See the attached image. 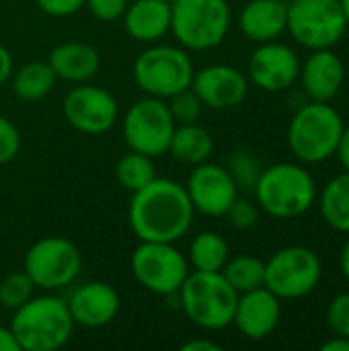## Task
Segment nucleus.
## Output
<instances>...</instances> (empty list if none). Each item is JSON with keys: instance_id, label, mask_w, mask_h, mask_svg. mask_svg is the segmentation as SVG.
Returning a JSON list of instances; mask_svg holds the SVG:
<instances>
[{"instance_id": "obj_1", "label": "nucleus", "mask_w": 349, "mask_h": 351, "mask_svg": "<svg viewBox=\"0 0 349 351\" xmlns=\"http://www.w3.org/2000/svg\"><path fill=\"white\" fill-rule=\"evenodd\" d=\"M195 210L185 187L173 179H154L132 193L128 220L140 241L175 243L187 234Z\"/></svg>"}, {"instance_id": "obj_2", "label": "nucleus", "mask_w": 349, "mask_h": 351, "mask_svg": "<svg viewBox=\"0 0 349 351\" xmlns=\"http://www.w3.org/2000/svg\"><path fill=\"white\" fill-rule=\"evenodd\" d=\"M10 331L21 351H56L72 337L74 321L66 300L33 296L14 311Z\"/></svg>"}, {"instance_id": "obj_3", "label": "nucleus", "mask_w": 349, "mask_h": 351, "mask_svg": "<svg viewBox=\"0 0 349 351\" xmlns=\"http://www.w3.org/2000/svg\"><path fill=\"white\" fill-rule=\"evenodd\" d=\"M253 191L261 210L280 220L298 218L317 202L313 175L294 162H278L261 171Z\"/></svg>"}, {"instance_id": "obj_4", "label": "nucleus", "mask_w": 349, "mask_h": 351, "mask_svg": "<svg viewBox=\"0 0 349 351\" xmlns=\"http://www.w3.org/2000/svg\"><path fill=\"white\" fill-rule=\"evenodd\" d=\"M177 294L183 313L195 327L220 331L232 325L239 292L220 271H189Z\"/></svg>"}, {"instance_id": "obj_5", "label": "nucleus", "mask_w": 349, "mask_h": 351, "mask_svg": "<svg viewBox=\"0 0 349 351\" xmlns=\"http://www.w3.org/2000/svg\"><path fill=\"white\" fill-rule=\"evenodd\" d=\"M344 128L346 123L335 107L329 103L311 101L290 119L288 146L298 160L319 165L335 156Z\"/></svg>"}, {"instance_id": "obj_6", "label": "nucleus", "mask_w": 349, "mask_h": 351, "mask_svg": "<svg viewBox=\"0 0 349 351\" xmlns=\"http://www.w3.org/2000/svg\"><path fill=\"white\" fill-rule=\"evenodd\" d=\"M228 29V0H175L171 4V33L185 49L206 51L218 47Z\"/></svg>"}, {"instance_id": "obj_7", "label": "nucleus", "mask_w": 349, "mask_h": 351, "mask_svg": "<svg viewBox=\"0 0 349 351\" xmlns=\"http://www.w3.org/2000/svg\"><path fill=\"white\" fill-rule=\"evenodd\" d=\"M193 64L185 47L150 45L134 62V80L148 95L169 99L191 86Z\"/></svg>"}, {"instance_id": "obj_8", "label": "nucleus", "mask_w": 349, "mask_h": 351, "mask_svg": "<svg viewBox=\"0 0 349 351\" xmlns=\"http://www.w3.org/2000/svg\"><path fill=\"white\" fill-rule=\"evenodd\" d=\"M323 278L319 255L302 245H292L276 251L265 261V288L280 300L304 298L317 290Z\"/></svg>"}, {"instance_id": "obj_9", "label": "nucleus", "mask_w": 349, "mask_h": 351, "mask_svg": "<svg viewBox=\"0 0 349 351\" xmlns=\"http://www.w3.org/2000/svg\"><path fill=\"white\" fill-rule=\"evenodd\" d=\"M286 31L311 51L327 49L341 41L348 31V21L339 0H292L288 4Z\"/></svg>"}, {"instance_id": "obj_10", "label": "nucleus", "mask_w": 349, "mask_h": 351, "mask_svg": "<svg viewBox=\"0 0 349 351\" xmlns=\"http://www.w3.org/2000/svg\"><path fill=\"white\" fill-rule=\"evenodd\" d=\"M82 269V255L78 247L64 237H43L35 241L27 255L23 271L31 278L35 288L62 290L70 286Z\"/></svg>"}, {"instance_id": "obj_11", "label": "nucleus", "mask_w": 349, "mask_h": 351, "mask_svg": "<svg viewBox=\"0 0 349 351\" xmlns=\"http://www.w3.org/2000/svg\"><path fill=\"white\" fill-rule=\"evenodd\" d=\"M130 265L138 284L158 296L177 294L189 274L187 259L173 243L140 241Z\"/></svg>"}, {"instance_id": "obj_12", "label": "nucleus", "mask_w": 349, "mask_h": 351, "mask_svg": "<svg viewBox=\"0 0 349 351\" xmlns=\"http://www.w3.org/2000/svg\"><path fill=\"white\" fill-rule=\"evenodd\" d=\"M175 125L177 123L165 99L144 97L125 111L121 132L130 150L154 158L169 152Z\"/></svg>"}, {"instance_id": "obj_13", "label": "nucleus", "mask_w": 349, "mask_h": 351, "mask_svg": "<svg viewBox=\"0 0 349 351\" xmlns=\"http://www.w3.org/2000/svg\"><path fill=\"white\" fill-rule=\"evenodd\" d=\"M64 115L82 134H105L117 121V101L109 90L80 82L66 95Z\"/></svg>"}, {"instance_id": "obj_14", "label": "nucleus", "mask_w": 349, "mask_h": 351, "mask_svg": "<svg viewBox=\"0 0 349 351\" xmlns=\"http://www.w3.org/2000/svg\"><path fill=\"white\" fill-rule=\"evenodd\" d=\"M185 191L195 212L204 216H224L230 204L239 197V187L228 169L214 162H200L191 171Z\"/></svg>"}, {"instance_id": "obj_15", "label": "nucleus", "mask_w": 349, "mask_h": 351, "mask_svg": "<svg viewBox=\"0 0 349 351\" xmlns=\"http://www.w3.org/2000/svg\"><path fill=\"white\" fill-rule=\"evenodd\" d=\"M300 74V60L296 51L278 41L259 43L249 58V78L265 93H280L290 88Z\"/></svg>"}, {"instance_id": "obj_16", "label": "nucleus", "mask_w": 349, "mask_h": 351, "mask_svg": "<svg viewBox=\"0 0 349 351\" xmlns=\"http://www.w3.org/2000/svg\"><path fill=\"white\" fill-rule=\"evenodd\" d=\"M191 88L210 109H232L241 105L249 93L247 76L228 64H212L193 74Z\"/></svg>"}, {"instance_id": "obj_17", "label": "nucleus", "mask_w": 349, "mask_h": 351, "mask_svg": "<svg viewBox=\"0 0 349 351\" xmlns=\"http://www.w3.org/2000/svg\"><path fill=\"white\" fill-rule=\"evenodd\" d=\"M282 319V300L265 286L239 294L232 325L247 339L261 341L269 337Z\"/></svg>"}, {"instance_id": "obj_18", "label": "nucleus", "mask_w": 349, "mask_h": 351, "mask_svg": "<svg viewBox=\"0 0 349 351\" xmlns=\"http://www.w3.org/2000/svg\"><path fill=\"white\" fill-rule=\"evenodd\" d=\"M66 304L74 325L99 329L109 325L117 317L121 300L113 286L105 282H88L76 288Z\"/></svg>"}, {"instance_id": "obj_19", "label": "nucleus", "mask_w": 349, "mask_h": 351, "mask_svg": "<svg viewBox=\"0 0 349 351\" xmlns=\"http://www.w3.org/2000/svg\"><path fill=\"white\" fill-rule=\"evenodd\" d=\"M304 93L311 101L329 103L337 97L346 80L344 60L331 49H313L304 64H300V74Z\"/></svg>"}, {"instance_id": "obj_20", "label": "nucleus", "mask_w": 349, "mask_h": 351, "mask_svg": "<svg viewBox=\"0 0 349 351\" xmlns=\"http://www.w3.org/2000/svg\"><path fill=\"white\" fill-rule=\"evenodd\" d=\"M288 23V4L282 0H249L241 14L239 27L243 35L255 43L276 41Z\"/></svg>"}, {"instance_id": "obj_21", "label": "nucleus", "mask_w": 349, "mask_h": 351, "mask_svg": "<svg viewBox=\"0 0 349 351\" xmlns=\"http://www.w3.org/2000/svg\"><path fill=\"white\" fill-rule=\"evenodd\" d=\"M123 27L130 37L154 43L171 31V4L165 0H136L123 12Z\"/></svg>"}, {"instance_id": "obj_22", "label": "nucleus", "mask_w": 349, "mask_h": 351, "mask_svg": "<svg viewBox=\"0 0 349 351\" xmlns=\"http://www.w3.org/2000/svg\"><path fill=\"white\" fill-rule=\"evenodd\" d=\"M47 64L51 66V70L58 78L80 84V82L91 80L99 72L101 58H99L97 49L88 43L66 41V43L56 45L49 51Z\"/></svg>"}, {"instance_id": "obj_23", "label": "nucleus", "mask_w": 349, "mask_h": 351, "mask_svg": "<svg viewBox=\"0 0 349 351\" xmlns=\"http://www.w3.org/2000/svg\"><path fill=\"white\" fill-rule=\"evenodd\" d=\"M169 152L185 165H200L206 162L212 152H214V140L212 134L200 125L197 121L193 123H177L171 144H169Z\"/></svg>"}, {"instance_id": "obj_24", "label": "nucleus", "mask_w": 349, "mask_h": 351, "mask_svg": "<svg viewBox=\"0 0 349 351\" xmlns=\"http://www.w3.org/2000/svg\"><path fill=\"white\" fill-rule=\"evenodd\" d=\"M319 208L327 226L349 234V173L344 171L323 187Z\"/></svg>"}, {"instance_id": "obj_25", "label": "nucleus", "mask_w": 349, "mask_h": 351, "mask_svg": "<svg viewBox=\"0 0 349 351\" xmlns=\"http://www.w3.org/2000/svg\"><path fill=\"white\" fill-rule=\"evenodd\" d=\"M56 80L58 76L47 62H29L14 72L12 90L23 101H39L53 88Z\"/></svg>"}, {"instance_id": "obj_26", "label": "nucleus", "mask_w": 349, "mask_h": 351, "mask_svg": "<svg viewBox=\"0 0 349 351\" xmlns=\"http://www.w3.org/2000/svg\"><path fill=\"white\" fill-rule=\"evenodd\" d=\"M228 253V243L212 230L200 232L189 245V259L197 271H222Z\"/></svg>"}, {"instance_id": "obj_27", "label": "nucleus", "mask_w": 349, "mask_h": 351, "mask_svg": "<svg viewBox=\"0 0 349 351\" xmlns=\"http://www.w3.org/2000/svg\"><path fill=\"white\" fill-rule=\"evenodd\" d=\"M220 274L239 294L265 286V261L253 255H239L228 259Z\"/></svg>"}, {"instance_id": "obj_28", "label": "nucleus", "mask_w": 349, "mask_h": 351, "mask_svg": "<svg viewBox=\"0 0 349 351\" xmlns=\"http://www.w3.org/2000/svg\"><path fill=\"white\" fill-rule=\"evenodd\" d=\"M115 177H117L119 185L123 189H128L130 193L146 187L150 181L156 179V169H154L152 156L130 150L128 154H123L119 158V162L115 167Z\"/></svg>"}, {"instance_id": "obj_29", "label": "nucleus", "mask_w": 349, "mask_h": 351, "mask_svg": "<svg viewBox=\"0 0 349 351\" xmlns=\"http://www.w3.org/2000/svg\"><path fill=\"white\" fill-rule=\"evenodd\" d=\"M35 296V284L25 271H14L0 282V306L16 311Z\"/></svg>"}, {"instance_id": "obj_30", "label": "nucleus", "mask_w": 349, "mask_h": 351, "mask_svg": "<svg viewBox=\"0 0 349 351\" xmlns=\"http://www.w3.org/2000/svg\"><path fill=\"white\" fill-rule=\"evenodd\" d=\"M167 105H169V111H171L175 123H193L200 119V115L204 111V103L191 86L169 97Z\"/></svg>"}, {"instance_id": "obj_31", "label": "nucleus", "mask_w": 349, "mask_h": 351, "mask_svg": "<svg viewBox=\"0 0 349 351\" xmlns=\"http://www.w3.org/2000/svg\"><path fill=\"white\" fill-rule=\"evenodd\" d=\"M228 173L232 175L234 183L239 189H253L259 175L261 167L249 152H234L228 162Z\"/></svg>"}, {"instance_id": "obj_32", "label": "nucleus", "mask_w": 349, "mask_h": 351, "mask_svg": "<svg viewBox=\"0 0 349 351\" xmlns=\"http://www.w3.org/2000/svg\"><path fill=\"white\" fill-rule=\"evenodd\" d=\"M327 323L333 335L349 337V292L333 296L327 308Z\"/></svg>"}, {"instance_id": "obj_33", "label": "nucleus", "mask_w": 349, "mask_h": 351, "mask_svg": "<svg viewBox=\"0 0 349 351\" xmlns=\"http://www.w3.org/2000/svg\"><path fill=\"white\" fill-rule=\"evenodd\" d=\"M224 216L228 218L230 226H234V228H239V230H249V228H253V226L257 224V220H259V212H257L255 204L249 202V199H241V197H237V199L230 204V208L226 210Z\"/></svg>"}, {"instance_id": "obj_34", "label": "nucleus", "mask_w": 349, "mask_h": 351, "mask_svg": "<svg viewBox=\"0 0 349 351\" xmlns=\"http://www.w3.org/2000/svg\"><path fill=\"white\" fill-rule=\"evenodd\" d=\"M21 150V136L16 125L0 115V165H6L16 158Z\"/></svg>"}, {"instance_id": "obj_35", "label": "nucleus", "mask_w": 349, "mask_h": 351, "mask_svg": "<svg viewBox=\"0 0 349 351\" xmlns=\"http://www.w3.org/2000/svg\"><path fill=\"white\" fill-rule=\"evenodd\" d=\"M128 4V0H84V6L91 10V14L105 23L121 19Z\"/></svg>"}, {"instance_id": "obj_36", "label": "nucleus", "mask_w": 349, "mask_h": 351, "mask_svg": "<svg viewBox=\"0 0 349 351\" xmlns=\"http://www.w3.org/2000/svg\"><path fill=\"white\" fill-rule=\"evenodd\" d=\"M37 6L49 16H70L84 6V0H37Z\"/></svg>"}, {"instance_id": "obj_37", "label": "nucleus", "mask_w": 349, "mask_h": 351, "mask_svg": "<svg viewBox=\"0 0 349 351\" xmlns=\"http://www.w3.org/2000/svg\"><path fill=\"white\" fill-rule=\"evenodd\" d=\"M12 74V56L10 51L0 43V84H4Z\"/></svg>"}, {"instance_id": "obj_38", "label": "nucleus", "mask_w": 349, "mask_h": 351, "mask_svg": "<svg viewBox=\"0 0 349 351\" xmlns=\"http://www.w3.org/2000/svg\"><path fill=\"white\" fill-rule=\"evenodd\" d=\"M335 156L339 158L344 171L349 173V128H344V134H341V140H339V146H337Z\"/></svg>"}, {"instance_id": "obj_39", "label": "nucleus", "mask_w": 349, "mask_h": 351, "mask_svg": "<svg viewBox=\"0 0 349 351\" xmlns=\"http://www.w3.org/2000/svg\"><path fill=\"white\" fill-rule=\"evenodd\" d=\"M222 348L216 341L210 339H191L181 346V351H220Z\"/></svg>"}, {"instance_id": "obj_40", "label": "nucleus", "mask_w": 349, "mask_h": 351, "mask_svg": "<svg viewBox=\"0 0 349 351\" xmlns=\"http://www.w3.org/2000/svg\"><path fill=\"white\" fill-rule=\"evenodd\" d=\"M0 351H21L10 327H2V325H0Z\"/></svg>"}, {"instance_id": "obj_41", "label": "nucleus", "mask_w": 349, "mask_h": 351, "mask_svg": "<svg viewBox=\"0 0 349 351\" xmlns=\"http://www.w3.org/2000/svg\"><path fill=\"white\" fill-rule=\"evenodd\" d=\"M323 351H349V337H341V335H333L329 341H325L321 346Z\"/></svg>"}, {"instance_id": "obj_42", "label": "nucleus", "mask_w": 349, "mask_h": 351, "mask_svg": "<svg viewBox=\"0 0 349 351\" xmlns=\"http://www.w3.org/2000/svg\"><path fill=\"white\" fill-rule=\"evenodd\" d=\"M339 267H341L344 278L349 282V239L344 243V247H341V253H339Z\"/></svg>"}, {"instance_id": "obj_43", "label": "nucleus", "mask_w": 349, "mask_h": 351, "mask_svg": "<svg viewBox=\"0 0 349 351\" xmlns=\"http://www.w3.org/2000/svg\"><path fill=\"white\" fill-rule=\"evenodd\" d=\"M339 4H341V10H344V16H346L349 27V0H339Z\"/></svg>"}, {"instance_id": "obj_44", "label": "nucleus", "mask_w": 349, "mask_h": 351, "mask_svg": "<svg viewBox=\"0 0 349 351\" xmlns=\"http://www.w3.org/2000/svg\"><path fill=\"white\" fill-rule=\"evenodd\" d=\"M165 2H169V4H173V2H175V0H165Z\"/></svg>"}, {"instance_id": "obj_45", "label": "nucleus", "mask_w": 349, "mask_h": 351, "mask_svg": "<svg viewBox=\"0 0 349 351\" xmlns=\"http://www.w3.org/2000/svg\"><path fill=\"white\" fill-rule=\"evenodd\" d=\"M348 109H349V97H348Z\"/></svg>"}]
</instances>
